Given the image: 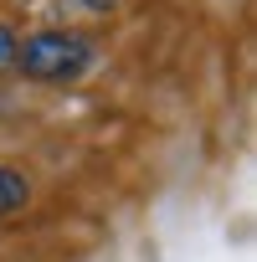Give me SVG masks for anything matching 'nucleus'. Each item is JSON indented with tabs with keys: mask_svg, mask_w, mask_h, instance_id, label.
I'll return each instance as SVG.
<instances>
[{
	"mask_svg": "<svg viewBox=\"0 0 257 262\" xmlns=\"http://www.w3.org/2000/svg\"><path fill=\"white\" fill-rule=\"evenodd\" d=\"M26 206V175H16L11 165H0V216Z\"/></svg>",
	"mask_w": 257,
	"mask_h": 262,
	"instance_id": "f03ea898",
	"label": "nucleus"
},
{
	"mask_svg": "<svg viewBox=\"0 0 257 262\" xmlns=\"http://www.w3.org/2000/svg\"><path fill=\"white\" fill-rule=\"evenodd\" d=\"M16 47H21V36H16L11 26H0V67H11V62H16Z\"/></svg>",
	"mask_w": 257,
	"mask_h": 262,
	"instance_id": "7ed1b4c3",
	"label": "nucleus"
},
{
	"mask_svg": "<svg viewBox=\"0 0 257 262\" xmlns=\"http://www.w3.org/2000/svg\"><path fill=\"white\" fill-rule=\"evenodd\" d=\"M88 11H113V0H82Z\"/></svg>",
	"mask_w": 257,
	"mask_h": 262,
	"instance_id": "20e7f679",
	"label": "nucleus"
},
{
	"mask_svg": "<svg viewBox=\"0 0 257 262\" xmlns=\"http://www.w3.org/2000/svg\"><path fill=\"white\" fill-rule=\"evenodd\" d=\"M93 62V41L72 36V31H36L16 47V67L36 82H67Z\"/></svg>",
	"mask_w": 257,
	"mask_h": 262,
	"instance_id": "f257e3e1",
	"label": "nucleus"
}]
</instances>
